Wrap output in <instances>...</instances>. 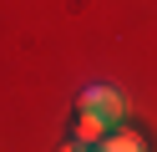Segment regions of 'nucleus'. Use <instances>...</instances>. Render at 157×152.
I'll return each mask as SVG.
<instances>
[{
  "label": "nucleus",
  "instance_id": "obj_2",
  "mask_svg": "<svg viewBox=\"0 0 157 152\" xmlns=\"http://www.w3.org/2000/svg\"><path fill=\"white\" fill-rule=\"evenodd\" d=\"M106 127H112V122H106L101 111H86V107H76V122H71V142H66V147H101Z\"/></svg>",
  "mask_w": 157,
  "mask_h": 152
},
{
  "label": "nucleus",
  "instance_id": "obj_3",
  "mask_svg": "<svg viewBox=\"0 0 157 152\" xmlns=\"http://www.w3.org/2000/svg\"><path fill=\"white\" fill-rule=\"evenodd\" d=\"M101 152H147V132L142 127H132V122H112L106 127V137H101Z\"/></svg>",
  "mask_w": 157,
  "mask_h": 152
},
{
  "label": "nucleus",
  "instance_id": "obj_1",
  "mask_svg": "<svg viewBox=\"0 0 157 152\" xmlns=\"http://www.w3.org/2000/svg\"><path fill=\"white\" fill-rule=\"evenodd\" d=\"M76 107L101 111L106 122H122V117H127V96H122L117 86H106V81H91V86H81V91H76Z\"/></svg>",
  "mask_w": 157,
  "mask_h": 152
}]
</instances>
